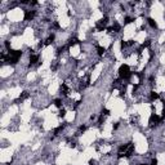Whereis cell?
I'll return each mask as SVG.
<instances>
[{"label": "cell", "mask_w": 165, "mask_h": 165, "mask_svg": "<svg viewBox=\"0 0 165 165\" xmlns=\"http://www.w3.org/2000/svg\"><path fill=\"white\" fill-rule=\"evenodd\" d=\"M146 23L150 26L152 30H157V28H159V26H157V22L155 21L154 18H151V17H147V18H146Z\"/></svg>", "instance_id": "6da1fadb"}]
</instances>
